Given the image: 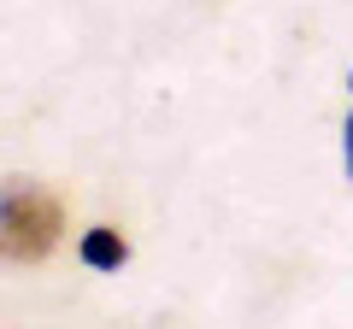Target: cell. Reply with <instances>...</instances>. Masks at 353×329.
I'll return each mask as SVG.
<instances>
[{
  "mask_svg": "<svg viewBox=\"0 0 353 329\" xmlns=\"http://www.w3.org/2000/svg\"><path fill=\"white\" fill-rule=\"evenodd\" d=\"M0 229H6V259H36L53 253L59 241V200L41 189H24V194H6V212H0Z\"/></svg>",
  "mask_w": 353,
  "mask_h": 329,
  "instance_id": "1",
  "label": "cell"
},
{
  "mask_svg": "<svg viewBox=\"0 0 353 329\" xmlns=\"http://www.w3.org/2000/svg\"><path fill=\"white\" fill-rule=\"evenodd\" d=\"M77 253H83V265L88 270H118L130 259V241L118 235V229H83V241H77Z\"/></svg>",
  "mask_w": 353,
  "mask_h": 329,
  "instance_id": "2",
  "label": "cell"
},
{
  "mask_svg": "<svg viewBox=\"0 0 353 329\" xmlns=\"http://www.w3.org/2000/svg\"><path fill=\"white\" fill-rule=\"evenodd\" d=\"M341 159H347V177H353V118H347V129H341Z\"/></svg>",
  "mask_w": 353,
  "mask_h": 329,
  "instance_id": "3",
  "label": "cell"
},
{
  "mask_svg": "<svg viewBox=\"0 0 353 329\" xmlns=\"http://www.w3.org/2000/svg\"><path fill=\"white\" fill-rule=\"evenodd\" d=\"M347 89H353V71H347Z\"/></svg>",
  "mask_w": 353,
  "mask_h": 329,
  "instance_id": "4",
  "label": "cell"
}]
</instances>
